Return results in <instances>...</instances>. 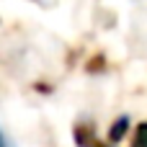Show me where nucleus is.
Instances as JSON below:
<instances>
[{
    "mask_svg": "<svg viewBox=\"0 0 147 147\" xmlns=\"http://www.w3.org/2000/svg\"><path fill=\"white\" fill-rule=\"evenodd\" d=\"M75 142H78V147H109L96 140V132H93L90 124H78L75 127Z\"/></svg>",
    "mask_w": 147,
    "mask_h": 147,
    "instance_id": "nucleus-1",
    "label": "nucleus"
},
{
    "mask_svg": "<svg viewBox=\"0 0 147 147\" xmlns=\"http://www.w3.org/2000/svg\"><path fill=\"white\" fill-rule=\"evenodd\" d=\"M127 129H129V116H119V119L111 124V129H109V145L114 147L116 142H121L124 134H127Z\"/></svg>",
    "mask_w": 147,
    "mask_h": 147,
    "instance_id": "nucleus-2",
    "label": "nucleus"
},
{
    "mask_svg": "<svg viewBox=\"0 0 147 147\" xmlns=\"http://www.w3.org/2000/svg\"><path fill=\"white\" fill-rule=\"evenodd\" d=\"M132 147H147V121L137 124L134 137H132Z\"/></svg>",
    "mask_w": 147,
    "mask_h": 147,
    "instance_id": "nucleus-3",
    "label": "nucleus"
},
{
    "mask_svg": "<svg viewBox=\"0 0 147 147\" xmlns=\"http://www.w3.org/2000/svg\"><path fill=\"white\" fill-rule=\"evenodd\" d=\"M0 147H5V137H3V132H0Z\"/></svg>",
    "mask_w": 147,
    "mask_h": 147,
    "instance_id": "nucleus-4",
    "label": "nucleus"
},
{
    "mask_svg": "<svg viewBox=\"0 0 147 147\" xmlns=\"http://www.w3.org/2000/svg\"><path fill=\"white\" fill-rule=\"evenodd\" d=\"M109 147H111V145H109Z\"/></svg>",
    "mask_w": 147,
    "mask_h": 147,
    "instance_id": "nucleus-5",
    "label": "nucleus"
}]
</instances>
